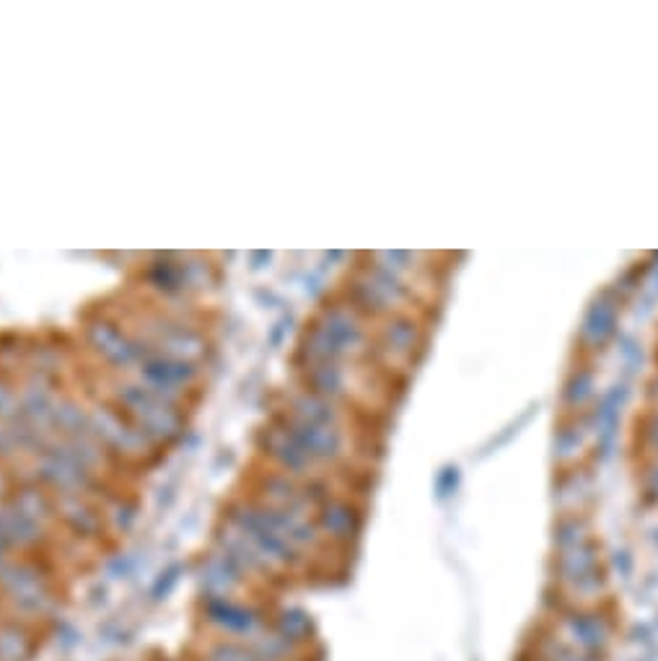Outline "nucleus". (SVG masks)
Returning <instances> with one entry per match:
<instances>
[{
  "instance_id": "obj_2",
  "label": "nucleus",
  "mask_w": 658,
  "mask_h": 661,
  "mask_svg": "<svg viewBox=\"0 0 658 661\" xmlns=\"http://www.w3.org/2000/svg\"><path fill=\"white\" fill-rule=\"evenodd\" d=\"M203 617L205 623L226 633V638H236V641H252L257 633L267 628L265 617H262L257 607L234 602V599L228 597L205 599Z\"/></svg>"
},
{
  "instance_id": "obj_6",
  "label": "nucleus",
  "mask_w": 658,
  "mask_h": 661,
  "mask_svg": "<svg viewBox=\"0 0 658 661\" xmlns=\"http://www.w3.org/2000/svg\"><path fill=\"white\" fill-rule=\"evenodd\" d=\"M252 646L254 656L257 659H270V661H301V656L306 654L304 649H298L296 643H291L288 638H283L280 633H275L270 625H267L262 633L247 641Z\"/></svg>"
},
{
  "instance_id": "obj_12",
  "label": "nucleus",
  "mask_w": 658,
  "mask_h": 661,
  "mask_svg": "<svg viewBox=\"0 0 658 661\" xmlns=\"http://www.w3.org/2000/svg\"><path fill=\"white\" fill-rule=\"evenodd\" d=\"M612 566L614 571L620 573L622 579H630V573H633V555L625 553V550H622V553H614Z\"/></svg>"
},
{
  "instance_id": "obj_3",
  "label": "nucleus",
  "mask_w": 658,
  "mask_h": 661,
  "mask_svg": "<svg viewBox=\"0 0 658 661\" xmlns=\"http://www.w3.org/2000/svg\"><path fill=\"white\" fill-rule=\"evenodd\" d=\"M322 537L335 545H350L361 534V514L348 501H324L317 514Z\"/></svg>"
},
{
  "instance_id": "obj_4",
  "label": "nucleus",
  "mask_w": 658,
  "mask_h": 661,
  "mask_svg": "<svg viewBox=\"0 0 658 661\" xmlns=\"http://www.w3.org/2000/svg\"><path fill=\"white\" fill-rule=\"evenodd\" d=\"M270 628H273L275 633H280L283 638H288L291 643H296L298 649L304 651L309 649L311 643L317 641V625H314V617H311L304 607H296V604H291V607H280V610L275 612Z\"/></svg>"
},
{
  "instance_id": "obj_9",
  "label": "nucleus",
  "mask_w": 658,
  "mask_h": 661,
  "mask_svg": "<svg viewBox=\"0 0 658 661\" xmlns=\"http://www.w3.org/2000/svg\"><path fill=\"white\" fill-rule=\"evenodd\" d=\"M656 638H658L656 623H635L633 628L627 630V643L640 651L653 649V646H656Z\"/></svg>"
},
{
  "instance_id": "obj_10",
  "label": "nucleus",
  "mask_w": 658,
  "mask_h": 661,
  "mask_svg": "<svg viewBox=\"0 0 658 661\" xmlns=\"http://www.w3.org/2000/svg\"><path fill=\"white\" fill-rule=\"evenodd\" d=\"M55 643H57V649H63V651L76 649L78 643H81V633H78V630L73 628L70 623H60V630H57Z\"/></svg>"
},
{
  "instance_id": "obj_13",
  "label": "nucleus",
  "mask_w": 658,
  "mask_h": 661,
  "mask_svg": "<svg viewBox=\"0 0 658 661\" xmlns=\"http://www.w3.org/2000/svg\"><path fill=\"white\" fill-rule=\"evenodd\" d=\"M653 651H656V646H653V649H648V651H640V656L635 661H656V659H653Z\"/></svg>"
},
{
  "instance_id": "obj_11",
  "label": "nucleus",
  "mask_w": 658,
  "mask_h": 661,
  "mask_svg": "<svg viewBox=\"0 0 658 661\" xmlns=\"http://www.w3.org/2000/svg\"><path fill=\"white\" fill-rule=\"evenodd\" d=\"M174 584H177V571H169L164 576V579H159V584L153 586L151 597L156 599V602H161V599H166L171 594V589H174Z\"/></svg>"
},
{
  "instance_id": "obj_8",
  "label": "nucleus",
  "mask_w": 658,
  "mask_h": 661,
  "mask_svg": "<svg viewBox=\"0 0 658 661\" xmlns=\"http://www.w3.org/2000/svg\"><path fill=\"white\" fill-rule=\"evenodd\" d=\"M589 524L583 522L578 514L563 516L560 522L555 524V534H552V542H555V550H570V547L583 545V542H589Z\"/></svg>"
},
{
  "instance_id": "obj_1",
  "label": "nucleus",
  "mask_w": 658,
  "mask_h": 661,
  "mask_svg": "<svg viewBox=\"0 0 658 661\" xmlns=\"http://www.w3.org/2000/svg\"><path fill=\"white\" fill-rule=\"evenodd\" d=\"M555 633L578 654L607 661L614 643V625L602 607H568L557 612Z\"/></svg>"
},
{
  "instance_id": "obj_5",
  "label": "nucleus",
  "mask_w": 658,
  "mask_h": 661,
  "mask_svg": "<svg viewBox=\"0 0 658 661\" xmlns=\"http://www.w3.org/2000/svg\"><path fill=\"white\" fill-rule=\"evenodd\" d=\"M524 656H529L532 661H594L589 656L578 654L576 649H570L563 638L557 636L555 630H539L537 636L529 641Z\"/></svg>"
},
{
  "instance_id": "obj_7",
  "label": "nucleus",
  "mask_w": 658,
  "mask_h": 661,
  "mask_svg": "<svg viewBox=\"0 0 658 661\" xmlns=\"http://www.w3.org/2000/svg\"><path fill=\"white\" fill-rule=\"evenodd\" d=\"M34 638L24 623L0 625V661H32Z\"/></svg>"
}]
</instances>
